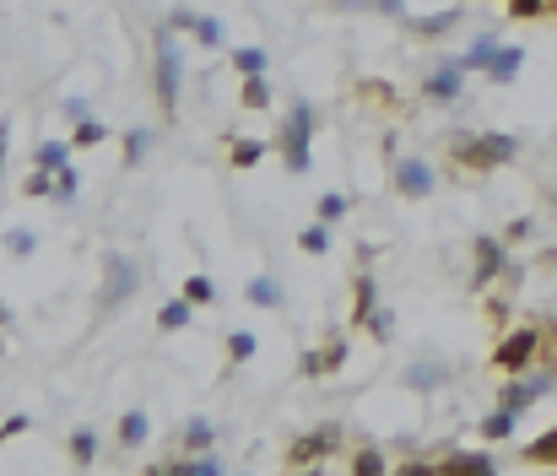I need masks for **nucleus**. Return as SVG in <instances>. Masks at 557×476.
<instances>
[{
  "label": "nucleus",
  "instance_id": "nucleus-1",
  "mask_svg": "<svg viewBox=\"0 0 557 476\" xmlns=\"http://www.w3.org/2000/svg\"><path fill=\"white\" fill-rule=\"evenodd\" d=\"M449 157L466 174H493V168H509L520 157V136H509V130H460L449 141Z\"/></svg>",
  "mask_w": 557,
  "mask_h": 476
},
{
  "label": "nucleus",
  "instance_id": "nucleus-2",
  "mask_svg": "<svg viewBox=\"0 0 557 476\" xmlns=\"http://www.w3.org/2000/svg\"><path fill=\"white\" fill-rule=\"evenodd\" d=\"M314 125H320V114H314V103H293L282 119V136H276V152H282V168L293 179H303L314 168Z\"/></svg>",
  "mask_w": 557,
  "mask_h": 476
},
{
  "label": "nucleus",
  "instance_id": "nucleus-3",
  "mask_svg": "<svg viewBox=\"0 0 557 476\" xmlns=\"http://www.w3.org/2000/svg\"><path fill=\"white\" fill-rule=\"evenodd\" d=\"M152 76H157V103H163V114L174 119L179 114V92H184V49H179V33L157 28V49H152Z\"/></svg>",
  "mask_w": 557,
  "mask_h": 476
},
{
  "label": "nucleus",
  "instance_id": "nucleus-4",
  "mask_svg": "<svg viewBox=\"0 0 557 476\" xmlns=\"http://www.w3.org/2000/svg\"><path fill=\"white\" fill-rule=\"evenodd\" d=\"M141 293V260L136 255H109L103 260V287H98V309L114 314Z\"/></svg>",
  "mask_w": 557,
  "mask_h": 476
},
{
  "label": "nucleus",
  "instance_id": "nucleus-5",
  "mask_svg": "<svg viewBox=\"0 0 557 476\" xmlns=\"http://www.w3.org/2000/svg\"><path fill=\"white\" fill-rule=\"evenodd\" d=\"M541 357H547V330L541 325H525V330H509V336L498 341L493 363L503 374H525V368H536Z\"/></svg>",
  "mask_w": 557,
  "mask_h": 476
},
{
  "label": "nucleus",
  "instance_id": "nucleus-6",
  "mask_svg": "<svg viewBox=\"0 0 557 476\" xmlns=\"http://www.w3.org/2000/svg\"><path fill=\"white\" fill-rule=\"evenodd\" d=\"M390 184H395V195H401V201H428V195L439 190V174H433L428 157H395Z\"/></svg>",
  "mask_w": 557,
  "mask_h": 476
},
{
  "label": "nucleus",
  "instance_id": "nucleus-7",
  "mask_svg": "<svg viewBox=\"0 0 557 476\" xmlns=\"http://www.w3.org/2000/svg\"><path fill=\"white\" fill-rule=\"evenodd\" d=\"M460 92H466V60L449 55L428 71V82H422V98L428 103H460Z\"/></svg>",
  "mask_w": 557,
  "mask_h": 476
},
{
  "label": "nucleus",
  "instance_id": "nucleus-8",
  "mask_svg": "<svg viewBox=\"0 0 557 476\" xmlns=\"http://www.w3.org/2000/svg\"><path fill=\"white\" fill-rule=\"evenodd\" d=\"M471 255H476V271H471V282H476V287H487V282H498V276L509 271V238L476 233Z\"/></svg>",
  "mask_w": 557,
  "mask_h": 476
},
{
  "label": "nucleus",
  "instance_id": "nucleus-9",
  "mask_svg": "<svg viewBox=\"0 0 557 476\" xmlns=\"http://www.w3.org/2000/svg\"><path fill=\"white\" fill-rule=\"evenodd\" d=\"M341 449V428L336 422H320V428L314 433H303V439L287 449V460H293V466H320V460H330Z\"/></svg>",
  "mask_w": 557,
  "mask_h": 476
},
{
  "label": "nucleus",
  "instance_id": "nucleus-10",
  "mask_svg": "<svg viewBox=\"0 0 557 476\" xmlns=\"http://www.w3.org/2000/svg\"><path fill=\"white\" fill-rule=\"evenodd\" d=\"M449 379H455V368L444 363V357H417V363L406 368V390L428 395V390H444Z\"/></svg>",
  "mask_w": 557,
  "mask_h": 476
},
{
  "label": "nucleus",
  "instance_id": "nucleus-11",
  "mask_svg": "<svg viewBox=\"0 0 557 476\" xmlns=\"http://www.w3.org/2000/svg\"><path fill=\"white\" fill-rule=\"evenodd\" d=\"M163 471H168V476H222V471H228V460L211 455V449H184V455L168 460Z\"/></svg>",
  "mask_w": 557,
  "mask_h": 476
},
{
  "label": "nucleus",
  "instance_id": "nucleus-12",
  "mask_svg": "<svg viewBox=\"0 0 557 476\" xmlns=\"http://www.w3.org/2000/svg\"><path fill=\"white\" fill-rule=\"evenodd\" d=\"M439 471H471V476H493V471H498V455H487V449H444Z\"/></svg>",
  "mask_w": 557,
  "mask_h": 476
},
{
  "label": "nucleus",
  "instance_id": "nucleus-13",
  "mask_svg": "<svg viewBox=\"0 0 557 476\" xmlns=\"http://www.w3.org/2000/svg\"><path fill=\"white\" fill-rule=\"evenodd\" d=\"M520 71H525V49H520V44H498V55L487 60V71H482V76H487L493 87H509Z\"/></svg>",
  "mask_w": 557,
  "mask_h": 476
},
{
  "label": "nucleus",
  "instance_id": "nucleus-14",
  "mask_svg": "<svg viewBox=\"0 0 557 476\" xmlns=\"http://www.w3.org/2000/svg\"><path fill=\"white\" fill-rule=\"evenodd\" d=\"M460 22H466V11L449 6V11H433V17H406V28L417 38H444V33H455Z\"/></svg>",
  "mask_w": 557,
  "mask_h": 476
},
{
  "label": "nucleus",
  "instance_id": "nucleus-15",
  "mask_svg": "<svg viewBox=\"0 0 557 476\" xmlns=\"http://www.w3.org/2000/svg\"><path fill=\"white\" fill-rule=\"evenodd\" d=\"M147 439H152V417L141 412V406H130V412L119 417V428H114V444L119 449H141Z\"/></svg>",
  "mask_w": 557,
  "mask_h": 476
},
{
  "label": "nucleus",
  "instance_id": "nucleus-16",
  "mask_svg": "<svg viewBox=\"0 0 557 476\" xmlns=\"http://www.w3.org/2000/svg\"><path fill=\"white\" fill-rule=\"evenodd\" d=\"M374 314H379V282H374V271H363V276H357V287H352V320L368 325Z\"/></svg>",
  "mask_w": 557,
  "mask_h": 476
},
{
  "label": "nucleus",
  "instance_id": "nucleus-17",
  "mask_svg": "<svg viewBox=\"0 0 557 476\" xmlns=\"http://www.w3.org/2000/svg\"><path fill=\"white\" fill-rule=\"evenodd\" d=\"M244 298L255 303V309H282V303H287V287L276 282V276H249Z\"/></svg>",
  "mask_w": 557,
  "mask_h": 476
},
{
  "label": "nucleus",
  "instance_id": "nucleus-18",
  "mask_svg": "<svg viewBox=\"0 0 557 476\" xmlns=\"http://www.w3.org/2000/svg\"><path fill=\"white\" fill-rule=\"evenodd\" d=\"M119 141H125V168H141V163L152 157L157 130H147V125H130V130H119Z\"/></svg>",
  "mask_w": 557,
  "mask_h": 476
},
{
  "label": "nucleus",
  "instance_id": "nucleus-19",
  "mask_svg": "<svg viewBox=\"0 0 557 476\" xmlns=\"http://www.w3.org/2000/svg\"><path fill=\"white\" fill-rule=\"evenodd\" d=\"M520 433V412H509V406H493V412L482 417V439L487 444H503V439H514Z\"/></svg>",
  "mask_w": 557,
  "mask_h": 476
},
{
  "label": "nucleus",
  "instance_id": "nucleus-20",
  "mask_svg": "<svg viewBox=\"0 0 557 476\" xmlns=\"http://www.w3.org/2000/svg\"><path fill=\"white\" fill-rule=\"evenodd\" d=\"M341 363H347V341H330V347H320V352H309V357H303V374H309V379H320V374H336Z\"/></svg>",
  "mask_w": 557,
  "mask_h": 476
},
{
  "label": "nucleus",
  "instance_id": "nucleus-21",
  "mask_svg": "<svg viewBox=\"0 0 557 476\" xmlns=\"http://www.w3.org/2000/svg\"><path fill=\"white\" fill-rule=\"evenodd\" d=\"M190 320H195V303L184 298V293H179V298H168L163 309H157V330H163V336H174V330H184Z\"/></svg>",
  "mask_w": 557,
  "mask_h": 476
},
{
  "label": "nucleus",
  "instance_id": "nucleus-22",
  "mask_svg": "<svg viewBox=\"0 0 557 476\" xmlns=\"http://www.w3.org/2000/svg\"><path fill=\"white\" fill-rule=\"evenodd\" d=\"M228 60H233V71H238V76H265V71H271V49H260V44L228 49Z\"/></svg>",
  "mask_w": 557,
  "mask_h": 476
},
{
  "label": "nucleus",
  "instance_id": "nucleus-23",
  "mask_svg": "<svg viewBox=\"0 0 557 476\" xmlns=\"http://www.w3.org/2000/svg\"><path fill=\"white\" fill-rule=\"evenodd\" d=\"M71 141H76V147H82V152H92V147H103V141H114V130H109V125H103V119H98V114H87V119H76Z\"/></svg>",
  "mask_w": 557,
  "mask_h": 476
},
{
  "label": "nucleus",
  "instance_id": "nucleus-24",
  "mask_svg": "<svg viewBox=\"0 0 557 476\" xmlns=\"http://www.w3.org/2000/svg\"><path fill=\"white\" fill-rule=\"evenodd\" d=\"M65 449H71V460H76V466H98V428H76L71 433V439H65Z\"/></svg>",
  "mask_w": 557,
  "mask_h": 476
},
{
  "label": "nucleus",
  "instance_id": "nucleus-25",
  "mask_svg": "<svg viewBox=\"0 0 557 476\" xmlns=\"http://www.w3.org/2000/svg\"><path fill=\"white\" fill-rule=\"evenodd\" d=\"M71 147H76V141H38L33 168H49V174H60V168L71 163Z\"/></svg>",
  "mask_w": 557,
  "mask_h": 476
},
{
  "label": "nucleus",
  "instance_id": "nucleus-26",
  "mask_svg": "<svg viewBox=\"0 0 557 476\" xmlns=\"http://www.w3.org/2000/svg\"><path fill=\"white\" fill-rule=\"evenodd\" d=\"M179 439H184V449H211V444H217V422H211V417H190L179 428Z\"/></svg>",
  "mask_w": 557,
  "mask_h": 476
},
{
  "label": "nucleus",
  "instance_id": "nucleus-27",
  "mask_svg": "<svg viewBox=\"0 0 557 476\" xmlns=\"http://www.w3.org/2000/svg\"><path fill=\"white\" fill-rule=\"evenodd\" d=\"M265 152H271V147H265V141H249V136H238L233 147H228V163H233V168H255Z\"/></svg>",
  "mask_w": 557,
  "mask_h": 476
},
{
  "label": "nucleus",
  "instance_id": "nucleus-28",
  "mask_svg": "<svg viewBox=\"0 0 557 476\" xmlns=\"http://www.w3.org/2000/svg\"><path fill=\"white\" fill-rule=\"evenodd\" d=\"M498 55V38L493 33H482V38H471V49L460 60H466V71H487V60Z\"/></svg>",
  "mask_w": 557,
  "mask_h": 476
},
{
  "label": "nucleus",
  "instance_id": "nucleus-29",
  "mask_svg": "<svg viewBox=\"0 0 557 476\" xmlns=\"http://www.w3.org/2000/svg\"><path fill=\"white\" fill-rule=\"evenodd\" d=\"M76 195H82V174H76V168L65 163L60 174H55V195H49V201H55V206H71Z\"/></svg>",
  "mask_w": 557,
  "mask_h": 476
},
{
  "label": "nucleus",
  "instance_id": "nucleus-30",
  "mask_svg": "<svg viewBox=\"0 0 557 476\" xmlns=\"http://www.w3.org/2000/svg\"><path fill=\"white\" fill-rule=\"evenodd\" d=\"M260 352V336L255 330H228V363H249Z\"/></svg>",
  "mask_w": 557,
  "mask_h": 476
},
{
  "label": "nucleus",
  "instance_id": "nucleus-31",
  "mask_svg": "<svg viewBox=\"0 0 557 476\" xmlns=\"http://www.w3.org/2000/svg\"><path fill=\"white\" fill-rule=\"evenodd\" d=\"M184 298L195 303V309H206V303H217V282H211V276H184Z\"/></svg>",
  "mask_w": 557,
  "mask_h": 476
},
{
  "label": "nucleus",
  "instance_id": "nucleus-32",
  "mask_svg": "<svg viewBox=\"0 0 557 476\" xmlns=\"http://www.w3.org/2000/svg\"><path fill=\"white\" fill-rule=\"evenodd\" d=\"M298 249L303 255H325L330 249V222H309V228L298 233Z\"/></svg>",
  "mask_w": 557,
  "mask_h": 476
},
{
  "label": "nucleus",
  "instance_id": "nucleus-33",
  "mask_svg": "<svg viewBox=\"0 0 557 476\" xmlns=\"http://www.w3.org/2000/svg\"><path fill=\"white\" fill-rule=\"evenodd\" d=\"M525 460H536V466H557V428H547L541 439H530Z\"/></svg>",
  "mask_w": 557,
  "mask_h": 476
},
{
  "label": "nucleus",
  "instance_id": "nucleus-34",
  "mask_svg": "<svg viewBox=\"0 0 557 476\" xmlns=\"http://www.w3.org/2000/svg\"><path fill=\"white\" fill-rule=\"evenodd\" d=\"M244 109H271V76H244Z\"/></svg>",
  "mask_w": 557,
  "mask_h": 476
},
{
  "label": "nucleus",
  "instance_id": "nucleus-35",
  "mask_svg": "<svg viewBox=\"0 0 557 476\" xmlns=\"http://www.w3.org/2000/svg\"><path fill=\"white\" fill-rule=\"evenodd\" d=\"M6 249H11L17 260H33V255H38V233H33V228H11V233H6Z\"/></svg>",
  "mask_w": 557,
  "mask_h": 476
},
{
  "label": "nucleus",
  "instance_id": "nucleus-36",
  "mask_svg": "<svg viewBox=\"0 0 557 476\" xmlns=\"http://www.w3.org/2000/svg\"><path fill=\"white\" fill-rule=\"evenodd\" d=\"M352 471H395V460L390 455H384V449H357V455H352Z\"/></svg>",
  "mask_w": 557,
  "mask_h": 476
},
{
  "label": "nucleus",
  "instance_id": "nucleus-37",
  "mask_svg": "<svg viewBox=\"0 0 557 476\" xmlns=\"http://www.w3.org/2000/svg\"><path fill=\"white\" fill-rule=\"evenodd\" d=\"M552 0H509V17L514 22H530V17H547Z\"/></svg>",
  "mask_w": 557,
  "mask_h": 476
},
{
  "label": "nucleus",
  "instance_id": "nucleus-38",
  "mask_svg": "<svg viewBox=\"0 0 557 476\" xmlns=\"http://www.w3.org/2000/svg\"><path fill=\"white\" fill-rule=\"evenodd\" d=\"M347 211H352V201H347V195H336V190H330V195H320V222H341V217H347Z\"/></svg>",
  "mask_w": 557,
  "mask_h": 476
},
{
  "label": "nucleus",
  "instance_id": "nucleus-39",
  "mask_svg": "<svg viewBox=\"0 0 557 476\" xmlns=\"http://www.w3.org/2000/svg\"><path fill=\"white\" fill-rule=\"evenodd\" d=\"M22 190H28V195H38V201H49V195H55V174H49V168H33Z\"/></svg>",
  "mask_w": 557,
  "mask_h": 476
},
{
  "label": "nucleus",
  "instance_id": "nucleus-40",
  "mask_svg": "<svg viewBox=\"0 0 557 476\" xmlns=\"http://www.w3.org/2000/svg\"><path fill=\"white\" fill-rule=\"evenodd\" d=\"M195 38H201V49H222V22L201 17V22H195Z\"/></svg>",
  "mask_w": 557,
  "mask_h": 476
},
{
  "label": "nucleus",
  "instance_id": "nucleus-41",
  "mask_svg": "<svg viewBox=\"0 0 557 476\" xmlns=\"http://www.w3.org/2000/svg\"><path fill=\"white\" fill-rule=\"evenodd\" d=\"M60 114H65V119H71V125H76V119H87V114H92V103L82 98V92H71V98L60 103Z\"/></svg>",
  "mask_w": 557,
  "mask_h": 476
},
{
  "label": "nucleus",
  "instance_id": "nucleus-42",
  "mask_svg": "<svg viewBox=\"0 0 557 476\" xmlns=\"http://www.w3.org/2000/svg\"><path fill=\"white\" fill-rule=\"evenodd\" d=\"M395 471H401V476H433V471H439V460H395Z\"/></svg>",
  "mask_w": 557,
  "mask_h": 476
},
{
  "label": "nucleus",
  "instance_id": "nucleus-43",
  "mask_svg": "<svg viewBox=\"0 0 557 476\" xmlns=\"http://www.w3.org/2000/svg\"><path fill=\"white\" fill-rule=\"evenodd\" d=\"M368 336H374V341H390V336H395V320H390V314L379 309L374 320H368Z\"/></svg>",
  "mask_w": 557,
  "mask_h": 476
},
{
  "label": "nucleus",
  "instance_id": "nucleus-44",
  "mask_svg": "<svg viewBox=\"0 0 557 476\" xmlns=\"http://www.w3.org/2000/svg\"><path fill=\"white\" fill-rule=\"evenodd\" d=\"M195 22H201V11H174V17H168V28H174V33H195Z\"/></svg>",
  "mask_w": 557,
  "mask_h": 476
},
{
  "label": "nucleus",
  "instance_id": "nucleus-45",
  "mask_svg": "<svg viewBox=\"0 0 557 476\" xmlns=\"http://www.w3.org/2000/svg\"><path fill=\"white\" fill-rule=\"evenodd\" d=\"M28 428H33V417H22V412H17V417L0 422V439H17V433H28Z\"/></svg>",
  "mask_w": 557,
  "mask_h": 476
},
{
  "label": "nucleus",
  "instance_id": "nucleus-46",
  "mask_svg": "<svg viewBox=\"0 0 557 476\" xmlns=\"http://www.w3.org/2000/svg\"><path fill=\"white\" fill-rule=\"evenodd\" d=\"M503 238H509V244H520V238H530V217H514V222H509V233H503Z\"/></svg>",
  "mask_w": 557,
  "mask_h": 476
},
{
  "label": "nucleus",
  "instance_id": "nucleus-47",
  "mask_svg": "<svg viewBox=\"0 0 557 476\" xmlns=\"http://www.w3.org/2000/svg\"><path fill=\"white\" fill-rule=\"evenodd\" d=\"M374 11H390V17H406V0H368Z\"/></svg>",
  "mask_w": 557,
  "mask_h": 476
},
{
  "label": "nucleus",
  "instance_id": "nucleus-48",
  "mask_svg": "<svg viewBox=\"0 0 557 476\" xmlns=\"http://www.w3.org/2000/svg\"><path fill=\"white\" fill-rule=\"evenodd\" d=\"M6 141H11V119H0V174H6Z\"/></svg>",
  "mask_w": 557,
  "mask_h": 476
},
{
  "label": "nucleus",
  "instance_id": "nucleus-49",
  "mask_svg": "<svg viewBox=\"0 0 557 476\" xmlns=\"http://www.w3.org/2000/svg\"><path fill=\"white\" fill-rule=\"evenodd\" d=\"M11 325H17V314H11V303L0 298V330H11Z\"/></svg>",
  "mask_w": 557,
  "mask_h": 476
},
{
  "label": "nucleus",
  "instance_id": "nucleus-50",
  "mask_svg": "<svg viewBox=\"0 0 557 476\" xmlns=\"http://www.w3.org/2000/svg\"><path fill=\"white\" fill-rule=\"evenodd\" d=\"M552 11H557V0H552Z\"/></svg>",
  "mask_w": 557,
  "mask_h": 476
}]
</instances>
